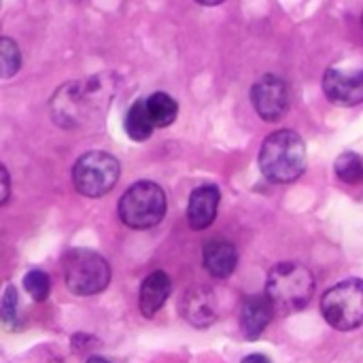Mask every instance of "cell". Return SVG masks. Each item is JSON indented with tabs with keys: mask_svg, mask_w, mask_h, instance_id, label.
<instances>
[{
	"mask_svg": "<svg viewBox=\"0 0 363 363\" xmlns=\"http://www.w3.org/2000/svg\"><path fill=\"white\" fill-rule=\"evenodd\" d=\"M196 2H200V4H204V6H217V4H221V2H225V0H196Z\"/></svg>",
	"mask_w": 363,
	"mask_h": 363,
	"instance_id": "23",
	"label": "cell"
},
{
	"mask_svg": "<svg viewBox=\"0 0 363 363\" xmlns=\"http://www.w3.org/2000/svg\"><path fill=\"white\" fill-rule=\"evenodd\" d=\"M166 215V194L153 181H138L119 200V217L132 230H149Z\"/></svg>",
	"mask_w": 363,
	"mask_h": 363,
	"instance_id": "5",
	"label": "cell"
},
{
	"mask_svg": "<svg viewBox=\"0 0 363 363\" xmlns=\"http://www.w3.org/2000/svg\"><path fill=\"white\" fill-rule=\"evenodd\" d=\"M334 170H336L338 179L345 181V183H349V185H359V183H363V160L357 153H353V151L342 153L336 160Z\"/></svg>",
	"mask_w": 363,
	"mask_h": 363,
	"instance_id": "17",
	"label": "cell"
},
{
	"mask_svg": "<svg viewBox=\"0 0 363 363\" xmlns=\"http://www.w3.org/2000/svg\"><path fill=\"white\" fill-rule=\"evenodd\" d=\"M321 313L330 328L338 332H353L363 325V281L349 279L321 298Z\"/></svg>",
	"mask_w": 363,
	"mask_h": 363,
	"instance_id": "6",
	"label": "cell"
},
{
	"mask_svg": "<svg viewBox=\"0 0 363 363\" xmlns=\"http://www.w3.org/2000/svg\"><path fill=\"white\" fill-rule=\"evenodd\" d=\"M123 123H125L128 136H130L132 140H136V143L147 140V138L153 134V130H155V125H153V121H151V117H149V113H147L145 100H136V102L130 106V111H128Z\"/></svg>",
	"mask_w": 363,
	"mask_h": 363,
	"instance_id": "16",
	"label": "cell"
},
{
	"mask_svg": "<svg viewBox=\"0 0 363 363\" xmlns=\"http://www.w3.org/2000/svg\"><path fill=\"white\" fill-rule=\"evenodd\" d=\"M202 257H204V268L215 279L232 277L236 266H238V251H236V247L232 242L223 240V238H215V240L206 242Z\"/></svg>",
	"mask_w": 363,
	"mask_h": 363,
	"instance_id": "14",
	"label": "cell"
},
{
	"mask_svg": "<svg viewBox=\"0 0 363 363\" xmlns=\"http://www.w3.org/2000/svg\"><path fill=\"white\" fill-rule=\"evenodd\" d=\"M113 94V81L104 74L66 83L51 98V117L62 128L85 125L108 106Z\"/></svg>",
	"mask_w": 363,
	"mask_h": 363,
	"instance_id": "1",
	"label": "cell"
},
{
	"mask_svg": "<svg viewBox=\"0 0 363 363\" xmlns=\"http://www.w3.org/2000/svg\"><path fill=\"white\" fill-rule=\"evenodd\" d=\"M119 162L104 151H89L81 155L72 168V183L81 196H106L119 181Z\"/></svg>",
	"mask_w": 363,
	"mask_h": 363,
	"instance_id": "7",
	"label": "cell"
},
{
	"mask_svg": "<svg viewBox=\"0 0 363 363\" xmlns=\"http://www.w3.org/2000/svg\"><path fill=\"white\" fill-rule=\"evenodd\" d=\"M274 317V306L268 296H249L240 311V330L247 340H257Z\"/></svg>",
	"mask_w": 363,
	"mask_h": 363,
	"instance_id": "10",
	"label": "cell"
},
{
	"mask_svg": "<svg viewBox=\"0 0 363 363\" xmlns=\"http://www.w3.org/2000/svg\"><path fill=\"white\" fill-rule=\"evenodd\" d=\"M64 283L74 296H96L111 283V266L91 249H72L62 262Z\"/></svg>",
	"mask_w": 363,
	"mask_h": 363,
	"instance_id": "4",
	"label": "cell"
},
{
	"mask_svg": "<svg viewBox=\"0 0 363 363\" xmlns=\"http://www.w3.org/2000/svg\"><path fill=\"white\" fill-rule=\"evenodd\" d=\"M172 283L170 277L164 270H155L151 272L143 285H140V296H138V308L143 313V317L151 319L157 315V311H162V306L166 304L168 296H170Z\"/></svg>",
	"mask_w": 363,
	"mask_h": 363,
	"instance_id": "13",
	"label": "cell"
},
{
	"mask_svg": "<svg viewBox=\"0 0 363 363\" xmlns=\"http://www.w3.org/2000/svg\"><path fill=\"white\" fill-rule=\"evenodd\" d=\"M259 170L270 183H294L306 170V145L294 130L272 132L259 149Z\"/></svg>",
	"mask_w": 363,
	"mask_h": 363,
	"instance_id": "2",
	"label": "cell"
},
{
	"mask_svg": "<svg viewBox=\"0 0 363 363\" xmlns=\"http://www.w3.org/2000/svg\"><path fill=\"white\" fill-rule=\"evenodd\" d=\"M87 363H111L108 359H102V357H91Z\"/></svg>",
	"mask_w": 363,
	"mask_h": 363,
	"instance_id": "24",
	"label": "cell"
},
{
	"mask_svg": "<svg viewBox=\"0 0 363 363\" xmlns=\"http://www.w3.org/2000/svg\"><path fill=\"white\" fill-rule=\"evenodd\" d=\"M9 194H11V177L6 168L0 164V206L9 200Z\"/></svg>",
	"mask_w": 363,
	"mask_h": 363,
	"instance_id": "21",
	"label": "cell"
},
{
	"mask_svg": "<svg viewBox=\"0 0 363 363\" xmlns=\"http://www.w3.org/2000/svg\"><path fill=\"white\" fill-rule=\"evenodd\" d=\"M181 311H183V317L194 328H208V325H213L215 319H217V304H215L213 291H208L204 287L189 289L185 294V298H183Z\"/></svg>",
	"mask_w": 363,
	"mask_h": 363,
	"instance_id": "12",
	"label": "cell"
},
{
	"mask_svg": "<svg viewBox=\"0 0 363 363\" xmlns=\"http://www.w3.org/2000/svg\"><path fill=\"white\" fill-rule=\"evenodd\" d=\"M251 102L255 106V113L264 121L268 123L281 121L289 111V102H291L289 85L285 83V79L277 74H264L251 89Z\"/></svg>",
	"mask_w": 363,
	"mask_h": 363,
	"instance_id": "8",
	"label": "cell"
},
{
	"mask_svg": "<svg viewBox=\"0 0 363 363\" xmlns=\"http://www.w3.org/2000/svg\"><path fill=\"white\" fill-rule=\"evenodd\" d=\"M0 321L9 328L17 323V291L15 287H6L0 300Z\"/></svg>",
	"mask_w": 363,
	"mask_h": 363,
	"instance_id": "20",
	"label": "cell"
},
{
	"mask_svg": "<svg viewBox=\"0 0 363 363\" xmlns=\"http://www.w3.org/2000/svg\"><path fill=\"white\" fill-rule=\"evenodd\" d=\"M219 200H221V194H219V187H215V185H202V187L194 189L189 196V204H187L189 228L206 230L217 217Z\"/></svg>",
	"mask_w": 363,
	"mask_h": 363,
	"instance_id": "11",
	"label": "cell"
},
{
	"mask_svg": "<svg viewBox=\"0 0 363 363\" xmlns=\"http://www.w3.org/2000/svg\"><path fill=\"white\" fill-rule=\"evenodd\" d=\"M362 23H363V15H362Z\"/></svg>",
	"mask_w": 363,
	"mask_h": 363,
	"instance_id": "25",
	"label": "cell"
},
{
	"mask_svg": "<svg viewBox=\"0 0 363 363\" xmlns=\"http://www.w3.org/2000/svg\"><path fill=\"white\" fill-rule=\"evenodd\" d=\"M21 66V53L15 40L0 36V79L13 77Z\"/></svg>",
	"mask_w": 363,
	"mask_h": 363,
	"instance_id": "18",
	"label": "cell"
},
{
	"mask_svg": "<svg viewBox=\"0 0 363 363\" xmlns=\"http://www.w3.org/2000/svg\"><path fill=\"white\" fill-rule=\"evenodd\" d=\"M145 104H147V113L155 128H168L170 123H174V119L179 115L177 100L164 91L151 94L149 98H145Z\"/></svg>",
	"mask_w": 363,
	"mask_h": 363,
	"instance_id": "15",
	"label": "cell"
},
{
	"mask_svg": "<svg viewBox=\"0 0 363 363\" xmlns=\"http://www.w3.org/2000/svg\"><path fill=\"white\" fill-rule=\"evenodd\" d=\"M23 289L34 302H45L51 294V279L43 270H30L23 277Z\"/></svg>",
	"mask_w": 363,
	"mask_h": 363,
	"instance_id": "19",
	"label": "cell"
},
{
	"mask_svg": "<svg viewBox=\"0 0 363 363\" xmlns=\"http://www.w3.org/2000/svg\"><path fill=\"white\" fill-rule=\"evenodd\" d=\"M242 363H270L268 357H264V355H249V357H245Z\"/></svg>",
	"mask_w": 363,
	"mask_h": 363,
	"instance_id": "22",
	"label": "cell"
},
{
	"mask_svg": "<svg viewBox=\"0 0 363 363\" xmlns=\"http://www.w3.org/2000/svg\"><path fill=\"white\" fill-rule=\"evenodd\" d=\"M315 294L313 272L298 262L277 264L266 281V296L274 306V313L291 315L308 306Z\"/></svg>",
	"mask_w": 363,
	"mask_h": 363,
	"instance_id": "3",
	"label": "cell"
},
{
	"mask_svg": "<svg viewBox=\"0 0 363 363\" xmlns=\"http://www.w3.org/2000/svg\"><path fill=\"white\" fill-rule=\"evenodd\" d=\"M323 91L336 106H357L363 102V70L328 68Z\"/></svg>",
	"mask_w": 363,
	"mask_h": 363,
	"instance_id": "9",
	"label": "cell"
}]
</instances>
